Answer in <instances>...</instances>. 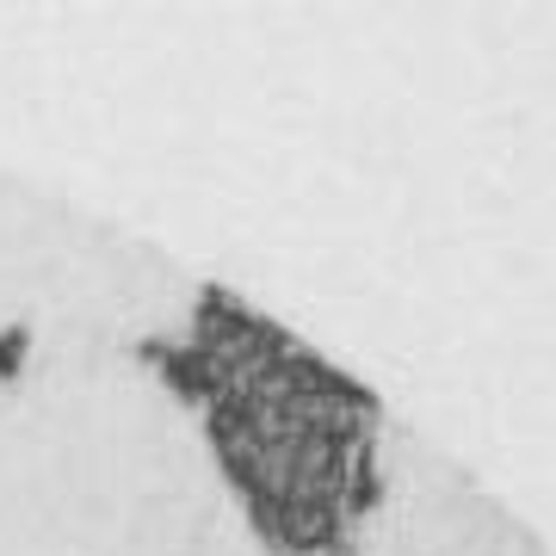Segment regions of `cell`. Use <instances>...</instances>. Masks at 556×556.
Returning a JSON list of instances; mask_svg holds the SVG:
<instances>
[{
	"mask_svg": "<svg viewBox=\"0 0 556 556\" xmlns=\"http://www.w3.org/2000/svg\"><path fill=\"white\" fill-rule=\"evenodd\" d=\"M321 556H353V551H346V544H340V551H321Z\"/></svg>",
	"mask_w": 556,
	"mask_h": 556,
	"instance_id": "cell-1",
	"label": "cell"
}]
</instances>
